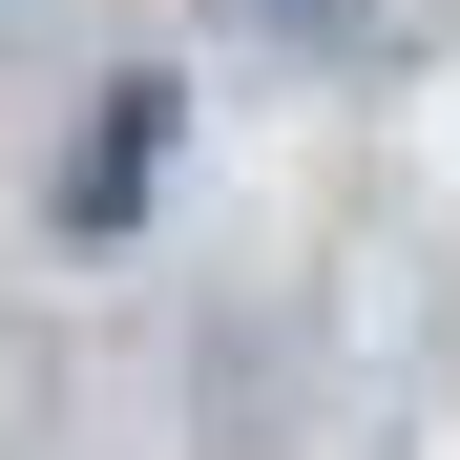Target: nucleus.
Returning a JSON list of instances; mask_svg holds the SVG:
<instances>
[{"instance_id":"f257e3e1","label":"nucleus","mask_w":460,"mask_h":460,"mask_svg":"<svg viewBox=\"0 0 460 460\" xmlns=\"http://www.w3.org/2000/svg\"><path fill=\"white\" fill-rule=\"evenodd\" d=\"M252 22H356V0H252Z\"/></svg>"}]
</instances>
